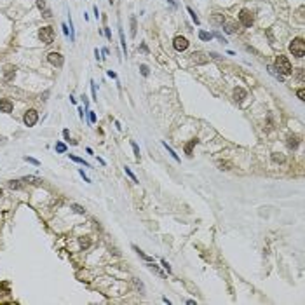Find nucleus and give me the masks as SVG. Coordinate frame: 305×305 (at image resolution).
I'll return each mask as SVG.
<instances>
[{
    "instance_id": "obj_22",
    "label": "nucleus",
    "mask_w": 305,
    "mask_h": 305,
    "mask_svg": "<svg viewBox=\"0 0 305 305\" xmlns=\"http://www.w3.org/2000/svg\"><path fill=\"white\" fill-rule=\"evenodd\" d=\"M199 39H201V40H211L213 35L208 33V32H199Z\"/></svg>"
},
{
    "instance_id": "obj_27",
    "label": "nucleus",
    "mask_w": 305,
    "mask_h": 305,
    "mask_svg": "<svg viewBox=\"0 0 305 305\" xmlns=\"http://www.w3.org/2000/svg\"><path fill=\"white\" fill-rule=\"evenodd\" d=\"M120 40H122V51H124V54L127 56V47H126V40H124V33H122V30H120Z\"/></svg>"
},
{
    "instance_id": "obj_36",
    "label": "nucleus",
    "mask_w": 305,
    "mask_h": 305,
    "mask_svg": "<svg viewBox=\"0 0 305 305\" xmlns=\"http://www.w3.org/2000/svg\"><path fill=\"white\" fill-rule=\"evenodd\" d=\"M89 112V120L91 122H96V115H94V112H91V110H87Z\"/></svg>"
},
{
    "instance_id": "obj_16",
    "label": "nucleus",
    "mask_w": 305,
    "mask_h": 305,
    "mask_svg": "<svg viewBox=\"0 0 305 305\" xmlns=\"http://www.w3.org/2000/svg\"><path fill=\"white\" fill-rule=\"evenodd\" d=\"M187 11H188V14H190V18L194 19V23H195V25H199L201 21H199V18H197V14L194 12V9H192V7H187Z\"/></svg>"
},
{
    "instance_id": "obj_19",
    "label": "nucleus",
    "mask_w": 305,
    "mask_h": 305,
    "mask_svg": "<svg viewBox=\"0 0 305 305\" xmlns=\"http://www.w3.org/2000/svg\"><path fill=\"white\" fill-rule=\"evenodd\" d=\"M70 159L75 160V162H79V164H82L84 167H89V164H87V162H85L84 159H80V157H75V155H72V153H70Z\"/></svg>"
},
{
    "instance_id": "obj_38",
    "label": "nucleus",
    "mask_w": 305,
    "mask_h": 305,
    "mask_svg": "<svg viewBox=\"0 0 305 305\" xmlns=\"http://www.w3.org/2000/svg\"><path fill=\"white\" fill-rule=\"evenodd\" d=\"M162 265H164V269H166L167 272H171V267H169V263H167L166 260H162Z\"/></svg>"
},
{
    "instance_id": "obj_4",
    "label": "nucleus",
    "mask_w": 305,
    "mask_h": 305,
    "mask_svg": "<svg viewBox=\"0 0 305 305\" xmlns=\"http://www.w3.org/2000/svg\"><path fill=\"white\" fill-rule=\"evenodd\" d=\"M239 21H241V25H244V26H251V25H253V21H255L253 12L248 11V9H243V11L239 12Z\"/></svg>"
},
{
    "instance_id": "obj_10",
    "label": "nucleus",
    "mask_w": 305,
    "mask_h": 305,
    "mask_svg": "<svg viewBox=\"0 0 305 305\" xmlns=\"http://www.w3.org/2000/svg\"><path fill=\"white\" fill-rule=\"evenodd\" d=\"M244 98H246V91H244L243 87H236V89H234V99H236V101H243Z\"/></svg>"
},
{
    "instance_id": "obj_21",
    "label": "nucleus",
    "mask_w": 305,
    "mask_h": 305,
    "mask_svg": "<svg viewBox=\"0 0 305 305\" xmlns=\"http://www.w3.org/2000/svg\"><path fill=\"white\" fill-rule=\"evenodd\" d=\"M131 37H136V18L131 16Z\"/></svg>"
},
{
    "instance_id": "obj_34",
    "label": "nucleus",
    "mask_w": 305,
    "mask_h": 305,
    "mask_svg": "<svg viewBox=\"0 0 305 305\" xmlns=\"http://www.w3.org/2000/svg\"><path fill=\"white\" fill-rule=\"evenodd\" d=\"M91 91H92V98L96 99V85H94V82L91 80Z\"/></svg>"
},
{
    "instance_id": "obj_23",
    "label": "nucleus",
    "mask_w": 305,
    "mask_h": 305,
    "mask_svg": "<svg viewBox=\"0 0 305 305\" xmlns=\"http://www.w3.org/2000/svg\"><path fill=\"white\" fill-rule=\"evenodd\" d=\"M9 187H11V188H16V190H18V188L23 187V183H21V180H12L11 183H9Z\"/></svg>"
},
{
    "instance_id": "obj_3",
    "label": "nucleus",
    "mask_w": 305,
    "mask_h": 305,
    "mask_svg": "<svg viewBox=\"0 0 305 305\" xmlns=\"http://www.w3.org/2000/svg\"><path fill=\"white\" fill-rule=\"evenodd\" d=\"M39 39H40V42H44V44H52V40H54V30L51 26H44L39 30Z\"/></svg>"
},
{
    "instance_id": "obj_28",
    "label": "nucleus",
    "mask_w": 305,
    "mask_h": 305,
    "mask_svg": "<svg viewBox=\"0 0 305 305\" xmlns=\"http://www.w3.org/2000/svg\"><path fill=\"white\" fill-rule=\"evenodd\" d=\"M72 209H73L75 213H79V215H84V208H80L79 204H73V206H72Z\"/></svg>"
},
{
    "instance_id": "obj_11",
    "label": "nucleus",
    "mask_w": 305,
    "mask_h": 305,
    "mask_svg": "<svg viewBox=\"0 0 305 305\" xmlns=\"http://www.w3.org/2000/svg\"><path fill=\"white\" fill-rule=\"evenodd\" d=\"M192 61H194V63H201V65H202V63H208V58L204 56V52H194V54H192Z\"/></svg>"
},
{
    "instance_id": "obj_39",
    "label": "nucleus",
    "mask_w": 305,
    "mask_h": 305,
    "mask_svg": "<svg viewBox=\"0 0 305 305\" xmlns=\"http://www.w3.org/2000/svg\"><path fill=\"white\" fill-rule=\"evenodd\" d=\"M79 173H80V176H82V178H84V181H87V183H91V180H89V178H87V176H85V174H84V171H82V169H80Z\"/></svg>"
},
{
    "instance_id": "obj_2",
    "label": "nucleus",
    "mask_w": 305,
    "mask_h": 305,
    "mask_svg": "<svg viewBox=\"0 0 305 305\" xmlns=\"http://www.w3.org/2000/svg\"><path fill=\"white\" fill-rule=\"evenodd\" d=\"M290 51L293 52V56H297V58H303L305 54V42L302 37L298 39H293V42L290 44Z\"/></svg>"
},
{
    "instance_id": "obj_12",
    "label": "nucleus",
    "mask_w": 305,
    "mask_h": 305,
    "mask_svg": "<svg viewBox=\"0 0 305 305\" xmlns=\"http://www.w3.org/2000/svg\"><path fill=\"white\" fill-rule=\"evenodd\" d=\"M298 143H300L298 136H290V138H288V146H290V148H297Z\"/></svg>"
},
{
    "instance_id": "obj_26",
    "label": "nucleus",
    "mask_w": 305,
    "mask_h": 305,
    "mask_svg": "<svg viewBox=\"0 0 305 305\" xmlns=\"http://www.w3.org/2000/svg\"><path fill=\"white\" fill-rule=\"evenodd\" d=\"M297 96H298L300 99H302V101L305 99V89H303V87H300V89H297Z\"/></svg>"
},
{
    "instance_id": "obj_20",
    "label": "nucleus",
    "mask_w": 305,
    "mask_h": 305,
    "mask_svg": "<svg viewBox=\"0 0 305 305\" xmlns=\"http://www.w3.org/2000/svg\"><path fill=\"white\" fill-rule=\"evenodd\" d=\"M134 251H136V253H138V255H139V256H141V258H143V260H146V262H153V258H152V256H146L145 253H143V251H141V250H138L136 246H134Z\"/></svg>"
},
{
    "instance_id": "obj_7",
    "label": "nucleus",
    "mask_w": 305,
    "mask_h": 305,
    "mask_svg": "<svg viewBox=\"0 0 305 305\" xmlns=\"http://www.w3.org/2000/svg\"><path fill=\"white\" fill-rule=\"evenodd\" d=\"M173 47L181 52V51H185V49L188 47V40L185 39V37H176V39L173 40Z\"/></svg>"
},
{
    "instance_id": "obj_37",
    "label": "nucleus",
    "mask_w": 305,
    "mask_h": 305,
    "mask_svg": "<svg viewBox=\"0 0 305 305\" xmlns=\"http://www.w3.org/2000/svg\"><path fill=\"white\" fill-rule=\"evenodd\" d=\"M105 35H106V39H108V40L112 39V32H110V28H105Z\"/></svg>"
},
{
    "instance_id": "obj_44",
    "label": "nucleus",
    "mask_w": 305,
    "mask_h": 305,
    "mask_svg": "<svg viewBox=\"0 0 305 305\" xmlns=\"http://www.w3.org/2000/svg\"><path fill=\"white\" fill-rule=\"evenodd\" d=\"M0 195H2V188H0Z\"/></svg>"
},
{
    "instance_id": "obj_1",
    "label": "nucleus",
    "mask_w": 305,
    "mask_h": 305,
    "mask_svg": "<svg viewBox=\"0 0 305 305\" xmlns=\"http://www.w3.org/2000/svg\"><path fill=\"white\" fill-rule=\"evenodd\" d=\"M274 68L279 70L281 75H291L293 73V66H291V63H290V59H288L286 56H281V54L276 58V66H274Z\"/></svg>"
},
{
    "instance_id": "obj_31",
    "label": "nucleus",
    "mask_w": 305,
    "mask_h": 305,
    "mask_svg": "<svg viewBox=\"0 0 305 305\" xmlns=\"http://www.w3.org/2000/svg\"><path fill=\"white\" fill-rule=\"evenodd\" d=\"M131 146H132V150H134V153H136V157L139 159V148H138V145H136V143H131Z\"/></svg>"
},
{
    "instance_id": "obj_17",
    "label": "nucleus",
    "mask_w": 305,
    "mask_h": 305,
    "mask_svg": "<svg viewBox=\"0 0 305 305\" xmlns=\"http://www.w3.org/2000/svg\"><path fill=\"white\" fill-rule=\"evenodd\" d=\"M272 160H274V162H284L286 157L283 153H272Z\"/></svg>"
},
{
    "instance_id": "obj_8",
    "label": "nucleus",
    "mask_w": 305,
    "mask_h": 305,
    "mask_svg": "<svg viewBox=\"0 0 305 305\" xmlns=\"http://www.w3.org/2000/svg\"><path fill=\"white\" fill-rule=\"evenodd\" d=\"M0 112L2 113H11L12 112V103L9 99H0Z\"/></svg>"
},
{
    "instance_id": "obj_35",
    "label": "nucleus",
    "mask_w": 305,
    "mask_h": 305,
    "mask_svg": "<svg viewBox=\"0 0 305 305\" xmlns=\"http://www.w3.org/2000/svg\"><path fill=\"white\" fill-rule=\"evenodd\" d=\"M37 7L39 9H45V2L44 0H37Z\"/></svg>"
},
{
    "instance_id": "obj_41",
    "label": "nucleus",
    "mask_w": 305,
    "mask_h": 305,
    "mask_svg": "<svg viewBox=\"0 0 305 305\" xmlns=\"http://www.w3.org/2000/svg\"><path fill=\"white\" fill-rule=\"evenodd\" d=\"M63 134H65V138H66V139H68V141H70V134H68V129H65V131H63Z\"/></svg>"
},
{
    "instance_id": "obj_25",
    "label": "nucleus",
    "mask_w": 305,
    "mask_h": 305,
    "mask_svg": "<svg viewBox=\"0 0 305 305\" xmlns=\"http://www.w3.org/2000/svg\"><path fill=\"white\" fill-rule=\"evenodd\" d=\"M56 152H59V153L66 152V146H65V143H56Z\"/></svg>"
},
{
    "instance_id": "obj_32",
    "label": "nucleus",
    "mask_w": 305,
    "mask_h": 305,
    "mask_svg": "<svg viewBox=\"0 0 305 305\" xmlns=\"http://www.w3.org/2000/svg\"><path fill=\"white\" fill-rule=\"evenodd\" d=\"M218 166H220V169H230V164L229 162H218Z\"/></svg>"
},
{
    "instance_id": "obj_15",
    "label": "nucleus",
    "mask_w": 305,
    "mask_h": 305,
    "mask_svg": "<svg viewBox=\"0 0 305 305\" xmlns=\"http://www.w3.org/2000/svg\"><path fill=\"white\" fill-rule=\"evenodd\" d=\"M223 30H225V32H229V33H236V32L239 30V28L236 26V23H229V25H227V26L223 28Z\"/></svg>"
},
{
    "instance_id": "obj_29",
    "label": "nucleus",
    "mask_w": 305,
    "mask_h": 305,
    "mask_svg": "<svg viewBox=\"0 0 305 305\" xmlns=\"http://www.w3.org/2000/svg\"><path fill=\"white\" fill-rule=\"evenodd\" d=\"M139 70H141V73H143L145 77H148V73H150V72H148V66H146V65H141V66H139Z\"/></svg>"
},
{
    "instance_id": "obj_13",
    "label": "nucleus",
    "mask_w": 305,
    "mask_h": 305,
    "mask_svg": "<svg viewBox=\"0 0 305 305\" xmlns=\"http://www.w3.org/2000/svg\"><path fill=\"white\" fill-rule=\"evenodd\" d=\"M162 145H164V148L167 150V153H171V157H173L174 160H178V162H180V157H178V153H174V150H173V148H171L169 145H167L166 141H162Z\"/></svg>"
},
{
    "instance_id": "obj_30",
    "label": "nucleus",
    "mask_w": 305,
    "mask_h": 305,
    "mask_svg": "<svg viewBox=\"0 0 305 305\" xmlns=\"http://www.w3.org/2000/svg\"><path fill=\"white\" fill-rule=\"evenodd\" d=\"M25 160H26V162H32V164H35V166H39V164H40V162H39L37 159H33V157H25Z\"/></svg>"
},
{
    "instance_id": "obj_33",
    "label": "nucleus",
    "mask_w": 305,
    "mask_h": 305,
    "mask_svg": "<svg viewBox=\"0 0 305 305\" xmlns=\"http://www.w3.org/2000/svg\"><path fill=\"white\" fill-rule=\"evenodd\" d=\"M213 19H215L216 23H225V18H223V16H218V14H216V16L213 18Z\"/></svg>"
},
{
    "instance_id": "obj_40",
    "label": "nucleus",
    "mask_w": 305,
    "mask_h": 305,
    "mask_svg": "<svg viewBox=\"0 0 305 305\" xmlns=\"http://www.w3.org/2000/svg\"><path fill=\"white\" fill-rule=\"evenodd\" d=\"M108 77H112V79H117V73H115V72H112V70H110V72H108Z\"/></svg>"
},
{
    "instance_id": "obj_14",
    "label": "nucleus",
    "mask_w": 305,
    "mask_h": 305,
    "mask_svg": "<svg viewBox=\"0 0 305 305\" xmlns=\"http://www.w3.org/2000/svg\"><path fill=\"white\" fill-rule=\"evenodd\" d=\"M197 143H199V139H192V141H190V143H187V145H185V152H187L188 153V155H192V148H194V145H197Z\"/></svg>"
},
{
    "instance_id": "obj_9",
    "label": "nucleus",
    "mask_w": 305,
    "mask_h": 305,
    "mask_svg": "<svg viewBox=\"0 0 305 305\" xmlns=\"http://www.w3.org/2000/svg\"><path fill=\"white\" fill-rule=\"evenodd\" d=\"M14 75H16V68H14L12 65H7L5 68H4V77H5V80H12Z\"/></svg>"
},
{
    "instance_id": "obj_42",
    "label": "nucleus",
    "mask_w": 305,
    "mask_h": 305,
    "mask_svg": "<svg viewBox=\"0 0 305 305\" xmlns=\"http://www.w3.org/2000/svg\"><path fill=\"white\" fill-rule=\"evenodd\" d=\"M63 33H65V35H68V28H66V25H63Z\"/></svg>"
},
{
    "instance_id": "obj_43",
    "label": "nucleus",
    "mask_w": 305,
    "mask_h": 305,
    "mask_svg": "<svg viewBox=\"0 0 305 305\" xmlns=\"http://www.w3.org/2000/svg\"><path fill=\"white\" fill-rule=\"evenodd\" d=\"M298 79H300V80H303V70H300V72H298Z\"/></svg>"
},
{
    "instance_id": "obj_18",
    "label": "nucleus",
    "mask_w": 305,
    "mask_h": 305,
    "mask_svg": "<svg viewBox=\"0 0 305 305\" xmlns=\"http://www.w3.org/2000/svg\"><path fill=\"white\" fill-rule=\"evenodd\" d=\"M79 244H80L82 248H89V246H91L89 237H80V239H79Z\"/></svg>"
},
{
    "instance_id": "obj_6",
    "label": "nucleus",
    "mask_w": 305,
    "mask_h": 305,
    "mask_svg": "<svg viewBox=\"0 0 305 305\" xmlns=\"http://www.w3.org/2000/svg\"><path fill=\"white\" fill-rule=\"evenodd\" d=\"M47 59H49V63L54 65V66H63V63H65V58H63L59 52H49Z\"/></svg>"
},
{
    "instance_id": "obj_5",
    "label": "nucleus",
    "mask_w": 305,
    "mask_h": 305,
    "mask_svg": "<svg viewBox=\"0 0 305 305\" xmlns=\"http://www.w3.org/2000/svg\"><path fill=\"white\" fill-rule=\"evenodd\" d=\"M37 120H39V113L37 110H28L25 115H23V122L28 126V127H32V126L37 124Z\"/></svg>"
},
{
    "instance_id": "obj_24",
    "label": "nucleus",
    "mask_w": 305,
    "mask_h": 305,
    "mask_svg": "<svg viewBox=\"0 0 305 305\" xmlns=\"http://www.w3.org/2000/svg\"><path fill=\"white\" fill-rule=\"evenodd\" d=\"M124 171H126V174H127V176H131V180H132V181H136V183H138V178L134 176V173H132V171H131V169H129L127 166L124 167Z\"/></svg>"
}]
</instances>
